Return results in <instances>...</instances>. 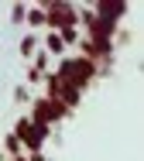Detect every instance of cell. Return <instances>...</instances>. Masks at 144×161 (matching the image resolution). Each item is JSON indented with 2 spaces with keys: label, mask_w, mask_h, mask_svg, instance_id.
<instances>
[{
  "label": "cell",
  "mask_w": 144,
  "mask_h": 161,
  "mask_svg": "<svg viewBox=\"0 0 144 161\" xmlns=\"http://www.w3.org/2000/svg\"><path fill=\"white\" fill-rule=\"evenodd\" d=\"M24 21H28L31 28H45V24H48V17H45V7H41V3H38V7H28V17H24Z\"/></svg>",
  "instance_id": "ba28073f"
},
{
  "label": "cell",
  "mask_w": 144,
  "mask_h": 161,
  "mask_svg": "<svg viewBox=\"0 0 144 161\" xmlns=\"http://www.w3.org/2000/svg\"><path fill=\"white\" fill-rule=\"evenodd\" d=\"M41 79H45V72H38L35 65H31V69H28V82H41Z\"/></svg>",
  "instance_id": "5bb4252c"
},
{
  "label": "cell",
  "mask_w": 144,
  "mask_h": 161,
  "mask_svg": "<svg viewBox=\"0 0 144 161\" xmlns=\"http://www.w3.org/2000/svg\"><path fill=\"white\" fill-rule=\"evenodd\" d=\"M41 82H45V96H48V99H58V103H62L69 113L79 106V103H82V93H79L75 86H69V82H62L55 72H48Z\"/></svg>",
  "instance_id": "5b68a950"
},
{
  "label": "cell",
  "mask_w": 144,
  "mask_h": 161,
  "mask_svg": "<svg viewBox=\"0 0 144 161\" xmlns=\"http://www.w3.org/2000/svg\"><path fill=\"white\" fill-rule=\"evenodd\" d=\"M28 161H52V158H45V154L38 151V154H28Z\"/></svg>",
  "instance_id": "9a60e30c"
},
{
  "label": "cell",
  "mask_w": 144,
  "mask_h": 161,
  "mask_svg": "<svg viewBox=\"0 0 144 161\" xmlns=\"http://www.w3.org/2000/svg\"><path fill=\"white\" fill-rule=\"evenodd\" d=\"M55 75H58L62 82L75 86L79 93H86L89 82L100 75V69H96V62H89V58H82V55H62L58 65H55Z\"/></svg>",
  "instance_id": "6da1fadb"
},
{
  "label": "cell",
  "mask_w": 144,
  "mask_h": 161,
  "mask_svg": "<svg viewBox=\"0 0 144 161\" xmlns=\"http://www.w3.org/2000/svg\"><path fill=\"white\" fill-rule=\"evenodd\" d=\"M45 7V17H48V31H65V28H79V7L65 3V0H52V3H41Z\"/></svg>",
  "instance_id": "7a4b0ae2"
},
{
  "label": "cell",
  "mask_w": 144,
  "mask_h": 161,
  "mask_svg": "<svg viewBox=\"0 0 144 161\" xmlns=\"http://www.w3.org/2000/svg\"><path fill=\"white\" fill-rule=\"evenodd\" d=\"M45 52L55 55V58H62V55H65V41H62L55 31H48V34H45Z\"/></svg>",
  "instance_id": "52a82bcc"
},
{
  "label": "cell",
  "mask_w": 144,
  "mask_h": 161,
  "mask_svg": "<svg viewBox=\"0 0 144 161\" xmlns=\"http://www.w3.org/2000/svg\"><path fill=\"white\" fill-rule=\"evenodd\" d=\"M14 99H17V103H31V93H28V86H17V89H14Z\"/></svg>",
  "instance_id": "4fadbf2b"
},
{
  "label": "cell",
  "mask_w": 144,
  "mask_h": 161,
  "mask_svg": "<svg viewBox=\"0 0 144 161\" xmlns=\"http://www.w3.org/2000/svg\"><path fill=\"white\" fill-rule=\"evenodd\" d=\"M17 48H21V55H24V58H31V55L38 52V38H35V34H24Z\"/></svg>",
  "instance_id": "9c48e42d"
},
{
  "label": "cell",
  "mask_w": 144,
  "mask_h": 161,
  "mask_svg": "<svg viewBox=\"0 0 144 161\" xmlns=\"http://www.w3.org/2000/svg\"><path fill=\"white\" fill-rule=\"evenodd\" d=\"M31 106V113H28V120L31 124H45V127H55L58 120H65L69 117V110L58 103V99H48V96H38L28 103Z\"/></svg>",
  "instance_id": "277c9868"
},
{
  "label": "cell",
  "mask_w": 144,
  "mask_h": 161,
  "mask_svg": "<svg viewBox=\"0 0 144 161\" xmlns=\"http://www.w3.org/2000/svg\"><path fill=\"white\" fill-rule=\"evenodd\" d=\"M3 147H7V154H10V158H21V154H24V147H21V141H17L14 134H7V137H3Z\"/></svg>",
  "instance_id": "30bf717a"
},
{
  "label": "cell",
  "mask_w": 144,
  "mask_h": 161,
  "mask_svg": "<svg viewBox=\"0 0 144 161\" xmlns=\"http://www.w3.org/2000/svg\"><path fill=\"white\" fill-rule=\"evenodd\" d=\"M24 17H28V3H14L10 7V21L14 24H24Z\"/></svg>",
  "instance_id": "8fae6325"
},
{
  "label": "cell",
  "mask_w": 144,
  "mask_h": 161,
  "mask_svg": "<svg viewBox=\"0 0 144 161\" xmlns=\"http://www.w3.org/2000/svg\"><path fill=\"white\" fill-rule=\"evenodd\" d=\"M48 134H52V127H45V124H31L28 117H21V120L14 124V137L21 141V147H24L28 154H38V151L45 147Z\"/></svg>",
  "instance_id": "3957f363"
},
{
  "label": "cell",
  "mask_w": 144,
  "mask_h": 161,
  "mask_svg": "<svg viewBox=\"0 0 144 161\" xmlns=\"http://www.w3.org/2000/svg\"><path fill=\"white\" fill-rule=\"evenodd\" d=\"M55 34H58V38L65 41V48H69V45H75V41H79V28H65V31H55Z\"/></svg>",
  "instance_id": "7c38bea8"
},
{
  "label": "cell",
  "mask_w": 144,
  "mask_h": 161,
  "mask_svg": "<svg viewBox=\"0 0 144 161\" xmlns=\"http://www.w3.org/2000/svg\"><path fill=\"white\" fill-rule=\"evenodd\" d=\"M93 14H96L100 21L120 24L124 14H127V3H124V0H96V3H93Z\"/></svg>",
  "instance_id": "8992f818"
}]
</instances>
